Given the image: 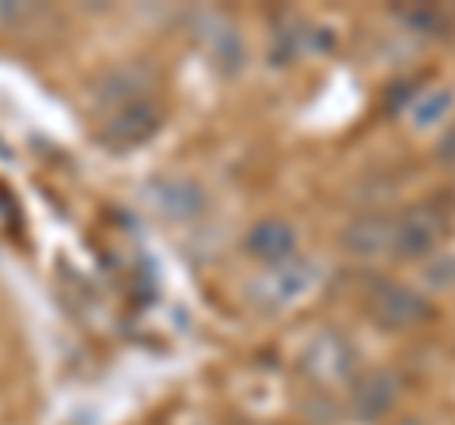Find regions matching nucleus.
<instances>
[{
  "label": "nucleus",
  "instance_id": "obj_1",
  "mask_svg": "<svg viewBox=\"0 0 455 425\" xmlns=\"http://www.w3.org/2000/svg\"><path fill=\"white\" fill-rule=\"evenodd\" d=\"M319 285V262L311 259H300V254H292V259H284L277 266H269L266 274H259L251 281L247 296L262 311H281L296 301H304V296Z\"/></svg>",
  "mask_w": 455,
  "mask_h": 425
},
{
  "label": "nucleus",
  "instance_id": "obj_4",
  "mask_svg": "<svg viewBox=\"0 0 455 425\" xmlns=\"http://www.w3.org/2000/svg\"><path fill=\"white\" fill-rule=\"evenodd\" d=\"M372 319L391 331H410L433 319V308L421 293L403 289V285H379L372 293Z\"/></svg>",
  "mask_w": 455,
  "mask_h": 425
},
{
  "label": "nucleus",
  "instance_id": "obj_6",
  "mask_svg": "<svg viewBox=\"0 0 455 425\" xmlns=\"http://www.w3.org/2000/svg\"><path fill=\"white\" fill-rule=\"evenodd\" d=\"M398 403V376L387 373V368H372L353 380V391H349V410L364 421H376L383 418L387 410Z\"/></svg>",
  "mask_w": 455,
  "mask_h": 425
},
{
  "label": "nucleus",
  "instance_id": "obj_13",
  "mask_svg": "<svg viewBox=\"0 0 455 425\" xmlns=\"http://www.w3.org/2000/svg\"><path fill=\"white\" fill-rule=\"evenodd\" d=\"M395 425H421L418 418H406V421H395Z\"/></svg>",
  "mask_w": 455,
  "mask_h": 425
},
{
  "label": "nucleus",
  "instance_id": "obj_2",
  "mask_svg": "<svg viewBox=\"0 0 455 425\" xmlns=\"http://www.w3.org/2000/svg\"><path fill=\"white\" fill-rule=\"evenodd\" d=\"M448 236V217L444 209L433 205V202H421V205H410L403 217L395 221V239H391V251L398 259H425L433 254Z\"/></svg>",
  "mask_w": 455,
  "mask_h": 425
},
{
  "label": "nucleus",
  "instance_id": "obj_11",
  "mask_svg": "<svg viewBox=\"0 0 455 425\" xmlns=\"http://www.w3.org/2000/svg\"><path fill=\"white\" fill-rule=\"evenodd\" d=\"M451 110V92L448 88H433V92H421L414 95V103H410V118L418 125H436Z\"/></svg>",
  "mask_w": 455,
  "mask_h": 425
},
{
  "label": "nucleus",
  "instance_id": "obj_9",
  "mask_svg": "<svg viewBox=\"0 0 455 425\" xmlns=\"http://www.w3.org/2000/svg\"><path fill=\"white\" fill-rule=\"evenodd\" d=\"M391 239H395V221L383 217V212H368V217H357L341 232V247L349 254H379V251H391Z\"/></svg>",
  "mask_w": 455,
  "mask_h": 425
},
{
  "label": "nucleus",
  "instance_id": "obj_8",
  "mask_svg": "<svg viewBox=\"0 0 455 425\" xmlns=\"http://www.w3.org/2000/svg\"><path fill=\"white\" fill-rule=\"evenodd\" d=\"M247 251L254 254V259L277 266V262H284V259H292L296 254V229L289 221L266 217L247 232Z\"/></svg>",
  "mask_w": 455,
  "mask_h": 425
},
{
  "label": "nucleus",
  "instance_id": "obj_12",
  "mask_svg": "<svg viewBox=\"0 0 455 425\" xmlns=\"http://www.w3.org/2000/svg\"><path fill=\"white\" fill-rule=\"evenodd\" d=\"M23 16H31V8H20V4H0V23H20Z\"/></svg>",
  "mask_w": 455,
  "mask_h": 425
},
{
  "label": "nucleus",
  "instance_id": "obj_5",
  "mask_svg": "<svg viewBox=\"0 0 455 425\" xmlns=\"http://www.w3.org/2000/svg\"><path fill=\"white\" fill-rule=\"evenodd\" d=\"M160 130V110H156L148 99H133V103L118 107L103 125V140L114 148H133L145 145V140Z\"/></svg>",
  "mask_w": 455,
  "mask_h": 425
},
{
  "label": "nucleus",
  "instance_id": "obj_10",
  "mask_svg": "<svg viewBox=\"0 0 455 425\" xmlns=\"http://www.w3.org/2000/svg\"><path fill=\"white\" fill-rule=\"evenodd\" d=\"M197 38L209 46L212 61H217L224 73H235L239 65H243V42H239L235 27L220 20V16H205L202 23H197Z\"/></svg>",
  "mask_w": 455,
  "mask_h": 425
},
{
  "label": "nucleus",
  "instance_id": "obj_3",
  "mask_svg": "<svg viewBox=\"0 0 455 425\" xmlns=\"http://www.w3.org/2000/svg\"><path fill=\"white\" fill-rule=\"evenodd\" d=\"M353 365H357V353H353V346H349L341 334H334V331L315 334V338H311V342L304 346V353H300L304 376L315 380V384H326V388L349 384Z\"/></svg>",
  "mask_w": 455,
  "mask_h": 425
},
{
  "label": "nucleus",
  "instance_id": "obj_7",
  "mask_svg": "<svg viewBox=\"0 0 455 425\" xmlns=\"http://www.w3.org/2000/svg\"><path fill=\"white\" fill-rule=\"evenodd\" d=\"M148 197L164 221H194L205 209V190L194 179H160L148 187Z\"/></svg>",
  "mask_w": 455,
  "mask_h": 425
}]
</instances>
